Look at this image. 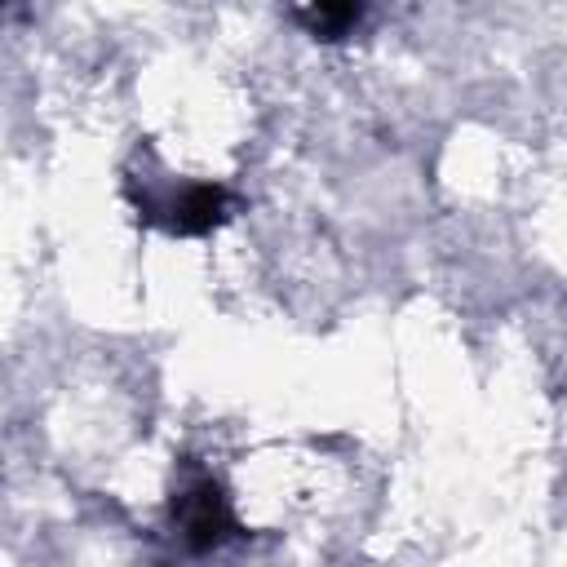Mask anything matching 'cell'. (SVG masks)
I'll return each mask as SVG.
<instances>
[{
  "label": "cell",
  "mask_w": 567,
  "mask_h": 567,
  "mask_svg": "<svg viewBox=\"0 0 567 567\" xmlns=\"http://www.w3.org/2000/svg\"><path fill=\"white\" fill-rule=\"evenodd\" d=\"M9 4H22V0H9Z\"/></svg>",
  "instance_id": "cell-4"
},
{
  "label": "cell",
  "mask_w": 567,
  "mask_h": 567,
  "mask_svg": "<svg viewBox=\"0 0 567 567\" xmlns=\"http://www.w3.org/2000/svg\"><path fill=\"white\" fill-rule=\"evenodd\" d=\"M137 213L159 226L164 235H182V239H195V235H208L217 230L230 208H235V195L221 186V182H182V186H164L159 195H137L133 199Z\"/></svg>",
  "instance_id": "cell-2"
},
{
  "label": "cell",
  "mask_w": 567,
  "mask_h": 567,
  "mask_svg": "<svg viewBox=\"0 0 567 567\" xmlns=\"http://www.w3.org/2000/svg\"><path fill=\"white\" fill-rule=\"evenodd\" d=\"M168 518L177 527V536L195 549V554H208V549H221L226 540L239 536V518H235V505L226 496V487L204 474V470H190L173 501H168Z\"/></svg>",
  "instance_id": "cell-1"
},
{
  "label": "cell",
  "mask_w": 567,
  "mask_h": 567,
  "mask_svg": "<svg viewBox=\"0 0 567 567\" xmlns=\"http://www.w3.org/2000/svg\"><path fill=\"white\" fill-rule=\"evenodd\" d=\"M292 9L315 40H341L363 18V0H292Z\"/></svg>",
  "instance_id": "cell-3"
}]
</instances>
